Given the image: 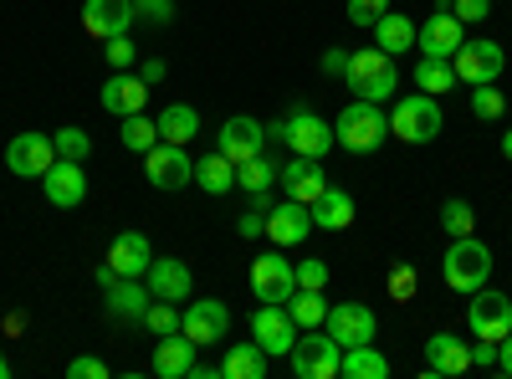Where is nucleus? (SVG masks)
I'll use <instances>...</instances> for the list:
<instances>
[{"instance_id":"obj_1","label":"nucleus","mask_w":512,"mask_h":379,"mask_svg":"<svg viewBox=\"0 0 512 379\" xmlns=\"http://www.w3.org/2000/svg\"><path fill=\"white\" fill-rule=\"evenodd\" d=\"M344 82H349V93H354V98L384 108V98H395V88H400V72H395V57H390V52L364 47V52H349Z\"/></svg>"},{"instance_id":"obj_2","label":"nucleus","mask_w":512,"mask_h":379,"mask_svg":"<svg viewBox=\"0 0 512 379\" xmlns=\"http://www.w3.org/2000/svg\"><path fill=\"white\" fill-rule=\"evenodd\" d=\"M441 277H446L451 292H461V298H472L477 287H487V277H492V251H487V241H477V236H451L446 257H441Z\"/></svg>"},{"instance_id":"obj_3","label":"nucleus","mask_w":512,"mask_h":379,"mask_svg":"<svg viewBox=\"0 0 512 379\" xmlns=\"http://www.w3.org/2000/svg\"><path fill=\"white\" fill-rule=\"evenodd\" d=\"M333 134H338V149H349V154H374L384 139H390V113H384L379 103L354 98L344 113H338Z\"/></svg>"},{"instance_id":"obj_4","label":"nucleus","mask_w":512,"mask_h":379,"mask_svg":"<svg viewBox=\"0 0 512 379\" xmlns=\"http://www.w3.org/2000/svg\"><path fill=\"white\" fill-rule=\"evenodd\" d=\"M441 123H446L441 103L415 88V98H395V108H390V139H400V144H431L441 134Z\"/></svg>"},{"instance_id":"obj_5","label":"nucleus","mask_w":512,"mask_h":379,"mask_svg":"<svg viewBox=\"0 0 512 379\" xmlns=\"http://www.w3.org/2000/svg\"><path fill=\"white\" fill-rule=\"evenodd\" d=\"M277 139H282L292 154H303V159H323V154L338 144L333 123H328L323 113H313V108H297V113H287V118L277 123Z\"/></svg>"},{"instance_id":"obj_6","label":"nucleus","mask_w":512,"mask_h":379,"mask_svg":"<svg viewBox=\"0 0 512 379\" xmlns=\"http://www.w3.org/2000/svg\"><path fill=\"white\" fill-rule=\"evenodd\" d=\"M338 359H344L338 339H333V333H318V328L297 333V344L287 354V364H292L297 379H338Z\"/></svg>"},{"instance_id":"obj_7","label":"nucleus","mask_w":512,"mask_h":379,"mask_svg":"<svg viewBox=\"0 0 512 379\" xmlns=\"http://www.w3.org/2000/svg\"><path fill=\"white\" fill-rule=\"evenodd\" d=\"M451 67H456V82L477 88V82H497L502 77L507 52H502V41H492V36H466L461 47L451 52Z\"/></svg>"},{"instance_id":"obj_8","label":"nucleus","mask_w":512,"mask_h":379,"mask_svg":"<svg viewBox=\"0 0 512 379\" xmlns=\"http://www.w3.org/2000/svg\"><path fill=\"white\" fill-rule=\"evenodd\" d=\"M180 333H185L195 349H216V344H226V333H231V308L221 298L185 303L180 308Z\"/></svg>"},{"instance_id":"obj_9","label":"nucleus","mask_w":512,"mask_h":379,"mask_svg":"<svg viewBox=\"0 0 512 379\" xmlns=\"http://www.w3.org/2000/svg\"><path fill=\"white\" fill-rule=\"evenodd\" d=\"M144 180L154 190H185V185H195V159L185 154V144H164L159 139L144 154Z\"/></svg>"},{"instance_id":"obj_10","label":"nucleus","mask_w":512,"mask_h":379,"mask_svg":"<svg viewBox=\"0 0 512 379\" xmlns=\"http://www.w3.org/2000/svg\"><path fill=\"white\" fill-rule=\"evenodd\" d=\"M466 323H472L477 339L502 344L512 333V298H507V292H492V287H477L472 303H466Z\"/></svg>"},{"instance_id":"obj_11","label":"nucleus","mask_w":512,"mask_h":379,"mask_svg":"<svg viewBox=\"0 0 512 379\" xmlns=\"http://www.w3.org/2000/svg\"><path fill=\"white\" fill-rule=\"evenodd\" d=\"M297 333H303V328L292 323V313L282 303H262L251 313V339L267 349V359H287L292 344H297Z\"/></svg>"},{"instance_id":"obj_12","label":"nucleus","mask_w":512,"mask_h":379,"mask_svg":"<svg viewBox=\"0 0 512 379\" xmlns=\"http://www.w3.org/2000/svg\"><path fill=\"white\" fill-rule=\"evenodd\" d=\"M246 277H251L256 303H287L292 292H297V272H292V262L282 257V251H262Z\"/></svg>"},{"instance_id":"obj_13","label":"nucleus","mask_w":512,"mask_h":379,"mask_svg":"<svg viewBox=\"0 0 512 379\" xmlns=\"http://www.w3.org/2000/svg\"><path fill=\"white\" fill-rule=\"evenodd\" d=\"M323 328L338 339V349H354V344H374L379 318H374V308H369V303H328Z\"/></svg>"},{"instance_id":"obj_14","label":"nucleus","mask_w":512,"mask_h":379,"mask_svg":"<svg viewBox=\"0 0 512 379\" xmlns=\"http://www.w3.org/2000/svg\"><path fill=\"white\" fill-rule=\"evenodd\" d=\"M6 164H11V175H21V180H41L57 164L52 134H16L11 149H6Z\"/></svg>"},{"instance_id":"obj_15","label":"nucleus","mask_w":512,"mask_h":379,"mask_svg":"<svg viewBox=\"0 0 512 379\" xmlns=\"http://www.w3.org/2000/svg\"><path fill=\"white\" fill-rule=\"evenodd\" d=\"M472 369V344H461V333H431L425 339V379H456Z\"/></svg>"},{"instance_id":"obj_16","label":"nucleus","mask_w":512,"mask_h":379,"mask_svg":"<svg viewBox=\"0 0 512 379\" xmlns=\"http://www.w3.org/2000/svg\"><path fill=\"white\" fill-rule=\"evenodd\" d=\"M144 282H149L154 298H164V303H190V292H195V272L180 257H154Z\"/></svg>"},{"instance_id":"obj_17","label":"nucleus","mask_w":512,"mask_h":379,"mask_svg":"<svg viewBox=\"0 0 512 379\" xmlns=\"http://www.w3.org/2000/svg\"><path fill=\"white\" fill-rule=\"evenodd\" d=\"M41 195H47L57 210H77L88 200V175H82L77 159H57L47 175H41Z\"/></svg>"},{"instance_id":"obj_18","label":"nucleus","mask_w":512,"mask_h":379,"mask_svg":"<svg viewBox=\"0 0 512 379\" xmlns=\"http://www.w3.org/2000/svg\"><path fill=\"white\" fill-rule=\"evenodd\" d=\"M308 231H313V210L303 200H282V205L267 210V241L272 246H282V251L287 246H303Z\"/></svg>"},{"instance_id":"obj_19","label":"nucleus","mask_w":512,"mask_h":379,"mask_svg":"<svg viewBox=\"0 0 512 379\" xmlns=\"http://www.w3.org/2000/svg\"><path fill=\"white\" fill-rule=\"evenodd\" d=\"M82 31L93 41L134 31V0H88V6H82Z\"/></svg>"},{"instance_id":"obj_20","label":"nucleus","mask_w":512,"mask_h":379,"mask_svg":"<svg viewBox=\"0 0 512 379\" xmlns=\"http://www.w3.org/2000/svg\"><path fill=\"white\" fill-rule=\"evenodd\" d=\"M103 262H108L118 277H144L149 262H154V246H149L144 231H118V236L108 241V251H103Z\"/></svg>"},{"instance_id":"obj_21","label":"nucleus","mask_w":512,"mask_h":379,"mask_svg":"<svg viewBox=\"0 0 512 379\" xmlns=\"http://www.w3.org/2000/svg\"><path fill=\"white\" fill-rule=\"evenodd\" d=\"M262 139H267V129L256 118H246V113H236V118H226L221 123V134H216V149L231 159V164H246V159H256L262 154Z\"/></svg>"},{"instance_id":"obj_22","label":"nucleus","mask_w":512,"mask_h":379,"mask_svg":"<svg viewBox=\"0 0 512 379\" xmlns=\"http://www.w3.org/2000/svg\"><path fill=\"white\" fill-rule=\"evenodd\" d=\"M103 298H108V313L118 323H144V308L154 303V292H149L144 277H113L103 287Z\"/></svg>"},{"instance_id":"obj_23","label":"nucleus","mask_w":512,"mask_h":379,"mask_svg":"<svg viewBox=\"0 0 512 379\" xmlns=\"http://www.w3.org/2000/svg\"><path fill=\"white\" fill-rule=\"evenodd\" d=\"M98 103L113 113V118H128V113H144V103H149V82L139 77V72H113L108 82H103V93H98Z\"/></svg>"},{"instance_id":"obj_24","label":"nucleus","mask_w":512,"mask_h":379,"mask_svg":"<svg viewBox=\"0 0 512 379\" xmlns=\"http://www.w3.org/2000/svg\"><path fill=\"white\" fill-rule=\"evenodd\" d=\"M277 185L287 190V200L313 205V200L328 190V175H323V164H318V159H303V154H297L292 164H282V170H277Z\"/></svg>"},{"instance_id":"obj_25","label":"nucleus","mask_w":512,"mask_h":379,"mask_svg":"<svg viewBox=\"0 0 512 379\" xmlns=\"http://www.w3.org/2000/svg\"><path fill=\"white\" fill-rule=\"evenodd\" d=\"M195 354H200V349L185 339V333H164V339L154 344V364H149V369H154L159 379H190Z\"/></svg>"},{"instance_id":"obj_26","label":"nucleus","mask_w":512,"mask_h":379,"mask_svg":"<svg viewBox=\"0 0 512 379\" xmlns=\"http://www.w3.org/2000/svg\"><path fill=\"white\" fill-rule=\"evenodd\" d=\"M461 21L451 16V11H436L431 21H425L420 31H415V47H420V57H451L456 47H461Z\"/></svg>"},{"instance_id":"obj_27","label":"nucleus","mask_w":512,"mask_h":379,"mask_svg":"<svg viewBox=\"0 0 512 379\" xmlns=\"http://www.w3.org/2000/svg\"><path fill=\"white\" fill-rule=\"evenodd\" d=\"M308 210H313V226H318V231H349L359 205H354V195H349V190L328 185V190H323V195H318Z\"/></svg>"},{"instance_id":"obj_28","label":"nucleus","mask_w":512,"mask_h":379,"mask_svg":"<svg viewBox=\"0 0 512 379\" xmlns=\"http://www.w3.org/2000/svg\"><path fill=\"white\" fill-rule=\"evenodd\" d=\"M369 31H374V47H379V52H390V57H405V52H415V31H420V26H415L410 16H395V11H384V16H379V21H374Z\"/></svg>"},{"instance_id":"obj_29","label":"nucleus","mask_w":512,"mask_h":379,"mask_svg":"<svg viewBox=\"0 0 512 379\" xmlns=\"http://www.w3.org/2000/svg\"><path fill=\"white\" fill-rule=\"evenodd\" d=\"M221 379H267V349L262 344H231L221 359Z\"/></svg>"},{"instance_id":"obj_30","label":"nucleus","mask_w":512,"mask_h":379,"mask_svg":"<svg viewBox=\"0 0 512 379\" xmlns=\"http://www.w3.org/2000/svg\"><path fill=\"white\" fill-rule=\"evenodd\" d=\"M195 185L205 190V195H231L236 190V164L216 149V154H205V159H195Z\"/></svg>"},{"instance_id":"obj_31","label":"nucleus","mask_w":512,"mask_h":379,"mask_svg":"<svg viewBox=\"0 0 512 379\" xmlns=\"http://www.w3.org/2000/svg\"><path fill=\"white\" fill-rule=\"evenodd\" d=\"M338 374L344 379H390V359H384L374 344H354L338 359Z\"/></svg>"},{"instance_id":"obj_32","label":"nucleus","mask_w":512,"mask_h":379,"mask_svg":"<svg viewBox=\"0 0 512 379\" xmlns=\"http://www.w3.org/2000/svg\"><path fill=\"white\" fill-rule=\"evenodd\" d=\"M154 123H159V139H164V144H190V139L200 134V113H195L190 103H169Z\"/></svg>"},{"instance_id":"obj_33","label":"nucleus","mask_w":512,"mask_h":379,"mask_svg":"<svg viewBox=\"0 0 512 379\" xmlns=\"http://www.w3.org/2000/svg\"><path fill=\"white\" fill-rule=\"evenodd\" d=\"M415 88L420 93H431V98H446L456 88V67L451 57H420L415 62Z\"/></svg>"},{"instance_id":"obj_34","label":"nucleus","mask_w":512,"mask_h":379,"mask_svg":"<svg viewBox=\"0 0 512 379\" xmlns=\"http://www.w3.org/2000/svg\"><path fill=\"white\" fill-rule=\"evenodd\" d=\"M282 308L292 313V323H297V328H323V318H328V298H323V287H297Z\"/></svg>"},{"instance_id":"obj_35","label":"nucleus","mask_w":512,"mask_h":379,"mask_svg":"<svg viewBox=\"0 0 512 379\" xmlns=\"http://www.w3.org/2000/svg\"><path fill=\"white\" fill-rule=\"evenodd\" d=\"M118 139H123L128 154H149L159 144V123L144 118V113H128V118H118Z\"/></svg>"},{"instance_id":"obj_36","label":"nucleus","mask_w":512,"mask_h":379,"mask_svg":"<svg viewBox=\"0 0 512 379\" xmlns=\"http://www.w3.org/2000/svg\"><path fill=\"white\" fill-rule=\"evenodd\" d=\"M272 185H277V164H272L267 154H256V159L236 164V190H246V195H267Z\"/></svg>"},{"instance_id":"obj_37","label":"nucleus","mask_w":512,"mask_h":379,"mask_svg":"<svg viewBox=\"0 0 512 379\" xmlns=\"http://www.w3.org/2000/svg\"><path fill=\"white\" fill-rule=\"evenodd\" d=\"M441 226H446V236H472V226H477V210L466 205L461 195H451V200H441Z\"/></svg>"},{"instance_id":"obj_38","label":"nucleus","mask_w":512,"mask_h":379,"mask_svg":"<svg viewBox=\"0 0 512 379\" xmlns=\"http://www.w3.org/2000/svg\"><path fill=\"white\" fill-rule=\"evenodd\" d=\"M52 144H57V159H77V164L93 154V134H88V129H77V123L57 129V134H52Z\"/></svg>"},{"instance_id":"obj_39","label":"nucleus","mask_w":512,"mask_h":379,"mask_svg":"<svg viewBox=\"0 0 512 379\" xmlns=\"http://www.w3.org/2000/svg\"><path fill=\"white\" fill-rule=\"evenodd\" d=\"M472 113H477L482 123H497V118L507 113V98H502L497 82H477V88H472Z\"/></svg>"},{"instance_id":"obj_40","label":"nucleus","mask_w":512,"mask_h":379,"mask_svg":"<svg viewBox=\"0 0 512 379\" xmlns=\"http://www.w3.org/2000/svg\"><path fill=\"white\" fill-rule=\"evenodd\" d=\"M144 328L154 333V339H164V333H180V303L154 298V303L144 308Z\"/></svg>"},{"instance_id":"obj_41","label":"nucleus","mask_w":512,"mask_h":379,"mask_svg":"<svg viewBox=\"0 0 512 379\" xmlns=\"http://www.w3.org/2000/svg\"><path fill=\"white\" fill-rule=\"evenodd\" d=\"M103 52H108V67L113 72H134V41H128V31L123 36H108Z\"/></svg>"},{"instance_id":"obj_42","label":"nucleus","mask_w":512,"mask_h":379,"mask_svg":"<svg viewBox=\"0 0 512 379\" xmlns=\"http://www.w3.org/2000/svg\"><path fill=\"white\" fill-rule=\"evenodd\" d=\"M134 21L169 26V21H175V0H134Z\"/></svg>"},{"instance_id":"obj_43","label":"nucleus","mask_w":512,"mask_h":379,"mask_svg":"<svg viewBox=\"0 0 512 379\" xmlns=\"http://www.w3.org/2000/svg\"><path fill=\"white\" fill-rule=\"evenodd\" d=\"M415 287H420L415 267H410V262H395V267H390V298L410 303V298H415Z\"/></svg>"},{"instance_id":"obj_44","label":"nucleus","mask_w":512,"mask_h":379,"mask_svg":"<svg viewBox=\"0 0 512 379\" xmlns=\"http://www.w3.org/2000/svg\"><path fill=\"white\" fill-rule=\"evenodd\" d=\"M451 16H456L461 26H482V21L492 16V0H451Z\"/></svg>"},{"instance_id":"obj_45","label":"nucleus","mask_w":512,"mask_h":379,"mask_svg":"<svg viewBox=\"0 0 512 379\" xmlns=\"http://www.w3.org/2000/svg\"><path fill=\"white\" fill-rule=\"evenodd\" d=\"M384 11H390V0H349V21H354V26H364V31H369Z\"/></svg>"},{"instance_id":"obj_46","label":"nucleus","mask_w":512,"mask_h":379,"mask_svg":"<svg viewBox=\"0 0 512 379\" xmlns=\"http://www.w3.org/2000/svg\"><path fill=\"white\" fill-rule=\"evenodd\" d=\"M292 272H297V287H328V262L323 257H303Z\"/></svg>"},{"instance_id":"obj_47","label":"nucleus","mask_w":512,"mask_h":379,"mask_svg":"<svg viewBox=\"0 0 512 379\" xmlns=\"http://www.w3.org/2000/svg\"><path fill=\"white\" fill-rule=\"evenodd\" d=\"M113 369L103 364V359H93V354H82V359H72L67 364V379H108Z\"/></svg>"},{"instance_id":"obj_48","label":"nucleus","mask_w":512,"mask_h":379,"mask_svg":"<svg viewBox=\"0 0 512 379\" xmlns=\"http://www.w3.org/2000/svg\"><path fill=\"white\" fill-rule=\"evenodd\" d=\"M472 369H497V344L492 339L472 344Z\"/></svg>"},{"instance_id":"obj_49","label":"nucleus","mask_w":512,"mask_h":379,"mask_svg":"<svg viewBox=\"0 0 512 379\" xmlns=\"http://www.w3.org/2000/svg\"><path fill=\"white\" fill-rule=\"evenodd\" d=\"M344 67H349V52H344V47H328V52H323V72H328V77H344Z\"/></svg>"},{"instance_id":"obj_50","label":"nucleus","mask_w":512,"mask_h":379,"mask_svg":"<svg viewBox=\"0 0 512 379\" xmlns=\"http://www.w3.org/2000/svg\"><path fill=\"white\" fill-rule=\"evenodd\" d=\"M139 77L149 82V88H159V82H164V62H159V57H149V62H139Z\"/></svg>"},{"instance_id":"obj_51","label":"nucleus","mask_w":512,"mask_h":379,"mask_svg":"<svg viewBox=\"0 0 512 379\" xmlns=\"http://www.w3.org/2000/svg\"><path fill=\"white\" fill-rule=\"evenodd\" d=\"M497 369H502V374L512 379V333H507V339L497 344Z\"/></svg>"},{"instance_id":"obj_52","label":"nucleus","mask_w":512,"mask_h":379,"mask_svg":"<svg viewBox=\"0 0 512 379\" xmlns=\"http://www.w3.org/2000/svg\"><path fill=\"white\" fill-rule=\"evenodd\" d=\"M190 379H221V364H195Z\"/></svg>"},{"instance_id":"obj_53","label":"nucleus","mask_w":512,"mask_h":379,"mask_svg":"<svg viewBox=\"0 0 512 379\" xmlns=\"http://www.w3.org/2000/svg\"><path fill=\"white\" fill-rule=\"evenodd\" d=\"M502 159H507V164H512V129H507V134H502Z\"/></svg>"},{"instance_id":"obj_54","label":"nucleus","mask_w":512,"mask_h":379,"mask_svg":"<svg viewBox=\"0 0 512 379\" xmlns=\"http://www.w3.org/2000/svg\"><path fill=\"white\" fill-rule=\"evenodd\" d=\"M0 379H11V359L6 354H0Z\"/></svg>"}]
</instances>
